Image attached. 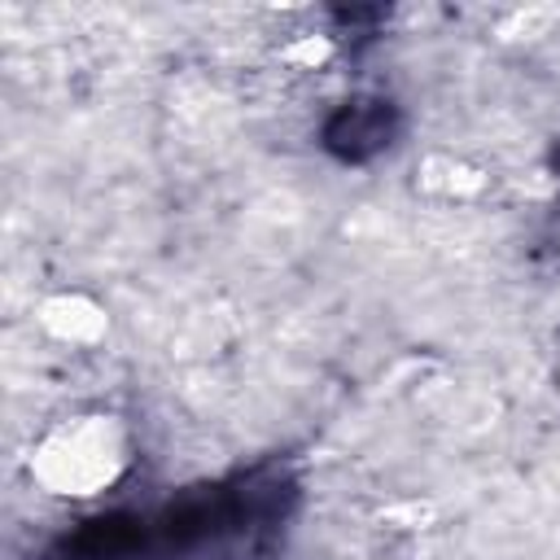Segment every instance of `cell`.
Returning a JSON list of instances; mask_svg holds the SVG:
<instances>
[{
	"label": "cell",
	"instance_id": "cell-1",
	"mask_svg": "<svg viewBox=\"0 0 560 560\" xmlns=\"http://www.w3.org/2000/svg\"><path fill=\"white\" fill-rule=\"evenodd\" d=\"M44 560H179V551L166 538L162 516L114 512L57 538Z\"/></svg>",
	"mask_w": 560,
	"mask_h": 560
},
{
	"label": "cell",
	"instance_id": "cell-2",
	"mask_svg": "<svg viewBox=\"0 0 560 560\" xmlns=\"http://www.w3.org/2000/svg\"><path fill=\"white\" fill-rule=\"evenodd\" d=\"M398 136V105L385 96H350L324 118V149L341 162H372Z\"/></svg>",
	"mask_w": 560,
	"mask_h": 560
},
{
	"label": "cell",
	"instance_id": "cell-3",
	"mask_svg": "<svg viewBox=\"0 0 560 560\" xmlns=\"http://www.w3.org/2000/svg\"><path fill=\"white\" fill-rule=\"evenodd\" d=\"M551 162H556V171H560V144H556V153H551Z\"/></svg>",
	"mask_w": 560,
	"mask_h": 560
}]
</instances>
